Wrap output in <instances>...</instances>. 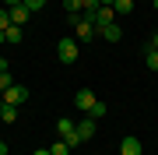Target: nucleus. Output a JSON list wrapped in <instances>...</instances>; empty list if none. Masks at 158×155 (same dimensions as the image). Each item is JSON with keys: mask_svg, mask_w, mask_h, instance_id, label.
<instances>
[{"mask_svg": "<svg viewBox=\"0 0 158 155\" xmlns=\"http://www.w3.org/2000/svg\"><path fill=\"white\" fill-rule=\"evenodd\" d=\"M56 134H60V138H63V141L70 144V152L77 148V144H85V141L77 138V123H74L70 116H60V120H56Z\"/></svg>", "mask_w": 158, "mask_h": 155, "instance_id": "1", "label": "nucleus"}, {"mask_svg": "<svg viewBox=\"0 0 158 155\" xmlns=\"http://www.w3.org/2000/svg\"><path fill=\"white\" fill-rule=\"evenodd\" d=\"M95 35H98V32H95V25H91L88 18H81V14L74 18V39H77V42H91Z\"/></svg>", "mask_w": 158, "mask_h": 155, "instance_id": "2", "label": "nucleus"}, {"mask_svg": "<svg viewBox=\"0 0 158 155\" xmlns=\"http://www.w3.org/2000/svg\"><path fill=\"white\" fill-rule=\"evenodd\" d=\"M56 57H60V63H74L77 60V39H70V35L60 39L56 42Z\"/></svg>", "mask_w": 158, "mask_h": 155, "instance_id": "3", "label": "nucleus"}, {"mask_svg": "<svg viewBox=\"0 0 158 155\" xmlns=\"http://www.w3.org/2000/svg\"><path fill=\"white\" fill-rule=\"evenodd\" d=\"M98 99H95V92L91 88H81L77 95H74V109H81V113H91V106H95Z\"/></svg>", "mask_w": 158, "mask_h": 155, "instance_id": "4", "label": "nucleus"}, {"mask_svg": "<svg viewBox=\"0 0 158 155\" xmlns=\"http://www.w3.org/2000/svg\"><path fill=\"white\" fill-rule=\"evenodd\" d=\"M25 99H28V88H25V85H18V81L4 92V102H7V106H21Z\"/></svg>", "mask_w": 158, "mask_h": 155, "instance_id": "5", "label": "nucleus"}, {"mask_svg": "<svg viewBox=\"0 0 158 155\" xmlns=\"http://www.w3.org/2000/svg\"><path fill=\"white\" fill-rule=\"evenodd\" d=\"M141 152H144V144L137 141L134 134H127V138L119 141V155H141Z\"/></svg>", "mask_w": 158, "mask_h": 155, "instance_id": "6", "label": "nucleus"}, {"mask_svg": "<svg viewBox=\"0 0 158 155\" xmlns=\"http://www.w3.org/2000/svg\"><path fill=\"white\" fill-rule=\"evenodd\" d=\"M98 35H102L106 42H119V39H123V28H119V21H113V25H102Z\"/></svg>", "mask_w": 158, "mask_h": 155, "instance_id": "7", "label": "nucleus"}, {"mask_svg": "<svg viewBox=\"0 0 158 155\" xmlns=\"http://www.w3.org/2000/svg\"><path fill=\"white\" fill-rule=\"evenodd\" d=\"M95 127H98V120H91V116H85V120L77 123V138H81V141L95 138Z\"/></svg>", "mask_w": 158, "mask_h": 155, "instance_id": "8", "label": "nucleus"}, {"mask_svg": "<svg viewBox=\"0 0 158 155\" xmlns=\"http://www.w3.org/2000/svg\"><path fill=\"white\" fill-rule=\"evenodd\" d=\"M28 18H32V11H28V7H25V4L11 7V25H25V21H28Z\"/></svg>", "mask_w": 158, "mask_h": 155, "instance_id": "9", "label": "nucleus"}, {"mask_svg": "<svg viewBox=\"0 0 158 155\" xmlns=\"http://www.w3.org/2000/svg\"><path fill=\"white\" fill-rule=\"evenodd\" d=\"M63 11H67L70 18H77V14H85V0H63Z\"/></svg>", "mask_w": 158, "mask_h": 155, "instance_id": "10", "label": "nucleus"}, {"mask_svg": "<svg viewBox=\"0 0 158 155\" xmlns=\"http://www.w3.org/2000/svg\"><path fill=\"white\" fill-rule=\"evenodd\" d=\"M0 120H4V123H18V106H0Z\"/></svg>", "mask_w": 158, "mask_h": 155, "instance_id": "11", "label": "nucleus"}, {"mask_svg": "<svg viewBox=\"0 0 158 155\" xmlns=\"http://www.w3.org/2000/svg\"><path fill=\"white\" fill-rule=\"evenodd\" d=\"M4 35H7V42H14V46H21V39H25V32H21V25H11V28H7Z\"/></svg>", "mask_w": 158, "mask_h": 155, "instance_id": "12", "label": "nucleus"}, {"mask_svg": "<svg viewBox=\"0 0 158 155\" xmlns=\"http://www.w3.org/2000/svg\"><path fill=\"white\" fill-rule=\"evenodd\" d=\"M144 67H148V71H158V50L148 46V53H144Z\"/></svg>", "mask_w": 158, "mask_h": 155, "instance_id": "13", "label": "nucleus"}, {"mask_svg": "<svg viewBox=\"0 0 158 155\" xmlns=\"http://www.w3.org/2000/svg\"><path fill=\"white\" fill-rule=\"evenodd\" d=\"M113 7H116V18L119 14H130V11H134V0H113Z\"/></svg>", "mask_w": 158, "mask_h": 155, "instance_id": "14", "label": "nucleus"}, {"mask_svg": "<svg viewBox=\"0 0 158 155\" xmlns=\"http://www.w3.org/2000/svg\"><path fill=\"white\" fill-rule=\"evenodd\" d=\"M49 152H53V155H70V144L60 138V141H53V144H49Z\"/></svg>", "mask_w": 158, "mask_h": 155, "instance_id": "15", "label": "nucleus"}, {"mask_svg": "<svg viewBox=\"0 0 158 155\" xmlns=\"http://www.w3.org/2000/svg\"><path fill=\"white\" fill-rule=\"evenodd\" d=\"M7 28H11V11L0 7V32H7Z\"/></svg>", "mask_w": 158, "mask_h": 155, "instance_id": "16", "label": "nucleus"}, {"mask_svg": "<svg viewBox=\"0 0 158 155\" xmlns=\"http://www.w3.org/2000/svg\"><path fill=\"white\" fill-rule=\"evenodd\" d=\"M25 7H28V11H32V14H39V11H42V7H46V0H25Z\"/></svg>", "mask_w": 158, "mask_h": 155, "instance_id": "17", "label": "nucleus"}, {"mask_svg": "<svg viewBox=\"0 0 158 155\" xmlns=\"http://www.w3.org/2000/svg\"><path fill=\"white\" fill-rule=\"evenodd\" d=\"M88 116H91V120H102V116H106V106H102V102H95V106H91V113H88Z\"/></svg>", "mask_w": 158, "mask_h": 155, "instance_id": "18", "label": "nucleus"}, {"mask_svg": "<svg viewBox=\"0 0 158 155\" xmlns=\"http://www.w3.org/2000/svg\"><path fill=\"white\" fill-rule=\"evenodd\" d=\"M14 85V78H11V71H7V74H0V88H4V92H7V88H11Z\"/></svg>", "mask_w": 158, "mask_h": 155, "instance_id": "19", "label": "nucleus"}, {"mask_svg": "<svg viewBox=\"0 0 158 155\" xmlns=\"http://www.w3.org/2000/svg\"><path fill=\"white\" fill-rule=\"evenodd\" d=\"M7 71H11V63H7L4 57H0V74H7Z\"/></svg>", "mask_w": 158, "mask_h": 155, "instance_id": "20", "label": "nucleus"}, {"mask_svg": "<svg viewBox=\"0 0 158 155\" xmlns=\"http://www.w3.org/2000/svg\"><path fill=\"white\" fill-rule=\"evenodd\" d=\"M18 4H25V0H4V7L11 11V7H18Z\"/></svg>", "mask_w": 158, "mask_h": 155, "instance_id": "21", "label": "nucleus"}, {"mask_svg": "<svg viewBox=\"0 0 158 155\" xmlns=\"http://www.w3.org/2000/svg\"><path fill=\"white\" fill-rule=\"evenodd\" d=\"M32 155H53V152H49V148H35Z\"/></svg>", "mask_w": 158, "mask_h": 155, "instance_id": "22", "label": "nucleus"}, {"mask_svg": "<svg viewBox=\"0 0 158 155\" xmlns=\"http://www.w3.org/2000/svg\"><path fill=\"white\" fill-rule=\"evenodd\" d=\"M148 46H151V50H158V35H151V42H148Z\"/></svg>", "mask_w": 158, "mask_h": 155, "instance_id": "23", "label": "nucleus"}, {"mask_svg": "<svg viewBox=\"0 0 158 155\" xmlns=\"http://www.w3.org/2000/svg\"><path fill=\"white\" fill-rule=\"evenodd\" d=\"M0 155H7V141H0Z\"/></svg>", "mask_w": 158, "mask_h": 155, "instance_id": "24", "label": "nucleus"}, {"mask_svg": "<svg viewBox=\"0 0 158 155\" xmlns=\"http://www.w3.org/2000/svg\"><path fill=\"white\" fill-rule=\"evenodd\" d=\"M98 4H106V7H113V0H98Z\"/></svg>", "mask_w": 158, "mask_h": 155, "instance_id": "25", "label": "nucleus"}, {"mask_svg": "<svg viewBox=\"0 0 158 155\" xmlns=\"http://www.w3.org/2000/svg\"><path fill=\"white\" fill-rule=\"evenodd\" d=\"M4 42H7V35H4V32H0V46H4Z\"/></svg>", "mask_w": 158, "mask_h": 155, "instance_id": "26", "label": "nucleus"}, {"mask_svg": "<svg viewBox=\"0 0 158 155\" xmlns=\"http://www.w3.org/2000/svg\"><path fill=\"white\" fill-rule=\"evenodd\" d=\"M0 106H4V88H0Z\"/></svg>", "mask_w": 158, "mask_h": 155, "instance_id": "27", "label": "nucleus"}, {"mask_svg": "<svg viewBox=\"0 0 158 155\" xmlns=\"http://www.w3.org/2000/svg\"><path fill=\"white\" fill-rule=\"evenodd\" d=\"M155 7H158V0H155Z\"/></svg>", "mask_w": 158, "mask_h": 155, "instance_id": "28", "label": "nucleus"}]
</instances>
